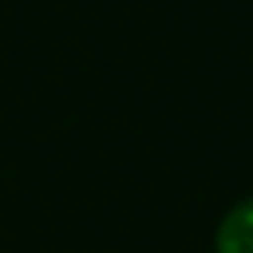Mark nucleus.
<instances>
[{
  "instance_id": "1",
  "label": "nucleus",
  "mask_w": 253,
  "mask_h": 253,
  "mask_svg": "<svg viewBox=\"0 0 253 253\" xmlns=\"http://www.w3.org/2000/svg\"><path fill=\"white\" fill-rule=\"evenodd\" d=\"M216 253H253V194L227 209L216 227Z\"/></svg>"
}]
</instances>
